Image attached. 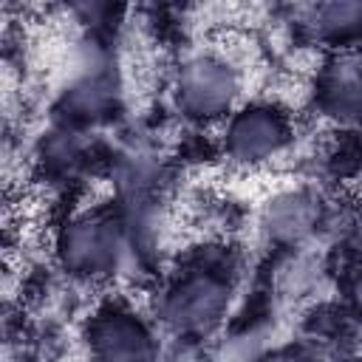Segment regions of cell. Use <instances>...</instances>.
Wrapping results in <instances>:
<instances>
[{
    "label": "cell",
    "instance_id": "1",
    "mask_svg": "<svg viewBox=\"0 0 362 362\" xmlns=\"http://www.w3.org/2000/svg\"><path fill=\"white\" fill-rule=\"evenodd\" d=\"M54 255L65 274L85 283H105L136 260L119 209H82L71 215L57 232Z\"/></svg>",
    "mask_w": 362,
    "mask_h": 362
},
{
    "label": "cell",
    "instance_id": "2",
    "mask_svg": "<svg viewBox=\"0 0 362 362\" xmlns=\"http://www.w3.org/2000/svg\"><path fill=\"white\" fill-rule=\"evenodd\" d=\"M232 297L235 283L221 263H195L161 288L156 314L173 337L204 339L223 325Z\"/></svg>",
    "mask_w": 362,
    "mask_h": 362
},
{
    "label": "cell",
    "instance_id": "3",
    "mask_svg": "<svg viewBox=\"0 0 362 362\" xmlns=\"http://www.w3.org/2000/svg\"><path fill=\"white\" fill-rule=\"evenodd\" d=\"M243 76L232 59L218 51H195L173 74V99L181 116L206 124L229 119L243 102Z\"/></svg>",
    "mask_w": 362,
    "mask_h": 362
},
{
    "label": "cell",
    "instance_id": "4",
    "mask_svg": "<svg viewBox=\"0 0 362 362\" xmlns=\"http://www.w3.org/2000/svg\"><path fill=\"white\" fill-rule=\"evenodd\" d=\"M294 139L291 119L272 102H243L221 130V150L238 167H266Z\"/></svg>",
    "mask_w": 362,
    "mask_h": 362
},
{
    "label": "cell",
    "instance_id": "5",
    "mask_svg": "<svg viewBox=\"0 0 362 362\" xmlns=\"http://www.w3.org/2000/svg\"><path fill=\"white\" fill-rule=\"evenodd\" d=\"M88 351L93 362H158L156 328L127 305H107L88 322Z\"/></svg>",
    "mask_w": 362,
    "mask_h": 362
},
{
    "label": "cell",
    "instance_id": "6",
    "mask_svg": "<svg viewBox=\"0 0 362 362\" xmlns=\"http://www.w3.org/2000/svg\"><path fill=\"white\" fill-rule=\"evenodd\" d=\"M257 221L274 246L300 249L325 226L328 209L311 187H286L266 198Z\"/></svg>",
    "mask_w": 362,
    "mask_h": 362
},
{
    "label": "cell",
    "instance_id": "7",
    "mask_svg": "<svg viewBox=\"0 0 362 362\" xmlns=\"http://www.w3.org/2000/svg\"><path fill=\"white\" fill-rule=\"evenodd\" d=\"M317 110L337 124L362 122V54L334 51L317 74Z\"/></svg>",
    "mask_w": 362,
    "mask_h": 362
},
{
    "label": "cell",
    "instance_id": "8",
    "mask_svg": "<svg viewBox=\"0 0 362 362\" xmlns=\"http://www.w3.org/2000/svg\"><path fill=\"white\" fill-rule=\"evenodd\" d=\"M119 102V88L113 82V76L105 71L102 62L85 65L79 76H74V82L62 90L59 99V110H62V124L79 127V124H93L107 119L116 110Z\"/></svg>",
    "mask_w": 362,
    "mask_h": 362
},
{
    "label": "cell",
    "instance_id": "9",
    "mask_svg": "<svg viewBox=\"0 0 362 362\" xmlns=\"http://www.w3.org/2000/svg\"><path fill=\"white\" fill-rule=\"evenodd\" d=\"M314 40L334 51H356L362 42V0H331L311 8Z\"/></svg>",
    "mask_w": 362,
    "mask_h": 362
},
{
    "label": "cell",
    "instance_id": "10",
    "mask_svg": "<svg viewBox=\"0 0 362 362\" xmlns=\"http://www.w3.org/2000/svg\"><path fill=\"white\" fill-rule=\"evenodd\" d=\"M260 362H317V356H314L311 351H305V348H294V345H288V348L269 351Z\"/></svg>",
    "mask_w": 362,
    "mask_h": 362
},
{
    "label": "cell",
    "instance_id": "11",
    "mask_svg": "<svg viewBox=\"0 0 362 362\" xmlns=\"http://www.w3.org/2000/svg\"><path fill=\"white\" fill-rule=\"evenodd\" d=\"M348 308L362 322V269L351 277V286H348Z\"/></svg>",
    "mask_w": 362,
    "mask_h": 362
}]
</instances>
